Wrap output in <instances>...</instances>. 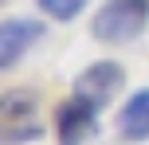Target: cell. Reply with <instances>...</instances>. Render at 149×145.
Wrapping results in <instances>:
<instances>
[{"mask_svg":"<svg viewBox=\"0 0 149 145\" xmlns=\"http://www.w3.org/2000/svg\"><path fill=\"white\" fill-rule=\"evenodd\" d=\"M149 28V0H106L94 12L90 35L98 43H134Z\"/></svg>","mask_w":149,"mask_h":145,"instance_id":"1","label":"cell"},{"mask_svg":"<svg viewBox=\"0 0 149 145\" xmlns=\"http://www.w3.org/2000/svg\"><path fill=\"white\" fill-rule=\"evenodd\" d=\"M122 86H126V71H122L118 63H110V59H98V63H90L86 71L74 75L71 98H79V102H86V106L102 110V106H110V98L122 90Z\"/></svg>","mask_w":149,"mask_h":145,"instance_id":"2","label":"cell"},{"mask_svg":"<svg viewBox=\"0 0 149 145\" xmlns=\"http://www.w3.org/2000/svg\"><path fill=\"white\" fill-rule=\"evenodd\" d=\"M0 126H4V141L20 145V141H36L39 133V118H36V94L28 90H8L0 98Z\"/></svg>","mask_w":149,"mask_h":145,"instance_id":"3","label":"cell"},{"mask_svg":"<svg viewBox=\"0 0 149 145\" xmlns=\"http://www.w3.org/2000/svg\"><path fill=\"white\" fill-rule=\"evenodd\" d=\"M55 133H59V145H82L86 137L98 133V110L86 106V102H79V98H71L67 106H59Z\"/></svg>","mask_w":149,"mask_h":145,"instance_id":"4","label":"cell"},{"mask_svg":"<svg viewBox=\"0 0 149 145\" xmlns=\"http://www.w3.org/2000/svg\"><path fill=\"white\" fill-rule=\"evenodd\" d=\"M43 24L39 20H4L0 24V67H16L24 51L39 43Z\"/></svg>","mask_w":149,"mask_h":145,"instance_id":"5","label":"cell"},{"mask_svg":"<svg viewBox=\"0 0 149 145\" xmlns=\"http://www.w3.org/2000/svg\"><path fill=\"white\" fill-rule=\"evenodd\" d=\"M118 133L126 141H149V86L134 94L118 114Z\"/></svg>","mask_w":149,"mask_h":145,"instance_id":"6","label":"cell"},{"mask_svg":"<svg viewBox=\"0 0 149 145\" xmlns=\"http://www.w3.org/2000/svg\"><path fill=\"white\" fill-rule=\"evenodd\" d=\"M39 8H43L47 16H51V20H74V16L82 12V8H86V0H36Z\"/></svg>","mask_w":149,"mask_h":145,"instance_id":"7","label":"cell"}]
</instances>
